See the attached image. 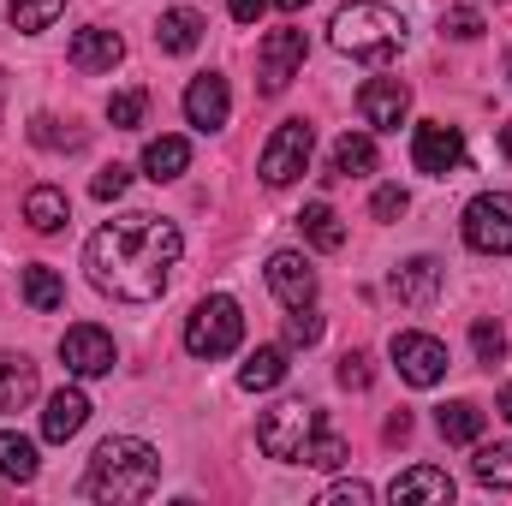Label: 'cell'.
<instances>
[{
  "label": "cell",
  "instance_id": "d6986e66",
  "mask_svg": "<svg viewBox=\"0 0 512 506\" xmlns=\"http://www.w3.org/2000/svg\"><path fill=\"white\" fill-rule=\"evenodd\" d=\"M197 42H203V12H191V6H167L161 24H155V48H161V54H191Z\"/></svg>",
  "mask_w": 512,
  "mask_h": 506
},
{
  "label": "cell",
  "instance_id": "9c48e42d",
  "mask_svg": "<svg viewBox=\"0 0 512 506\" xmlns=\"http://www.w3.org/2000/svg\"><path fill=\"white\" fill-rule=\"evenodd\" d=\"M411 161H417V173H429V179H453V173L465 167V137H459V126H441V120L417 126L411 131Z\"/></svg>",
  "mask_w": 512,
  "mask_h": 506
},
{
  "label": "cell",
  "instance_id": "74e56055",
  "mask_svg": "<svg viewBox=\"0 0 512 506\" xmlns=\"http://www.w3.org/2000/svg\"><path fill=\"white\" fill-rule=\"evenodd\" d=\"M340 387H352V393L370 387V352H346L340 358Z\"/></svg>",
  "mask_w": 512,
  "mask_h": 506
},
{
  "label": "cell",
  "instance_id": "6da1fadb",
  "mask_svg": "<svg viewBox=\"0 0 512 506\" xmlns=\"http://www.w3.org/2000/svg\"><path fill=\"white\" fill-rule=\"evenodd\" d=\"M179 227L161 221V215H120L108 227H96V239L84 245V268H90V286L120 298V304H155L179 268Z\"/></svg>",
  "mask_w": 512,
  "mask_h": 506
},
{
  "label": "cell",
  "instance_id": "1f68e13d",
  "mask_svg": "<svg viewBox=\"0 0 512 506\" xmlns=\"http://www.w3.org/2000/svg\"><path fill=\"white\" fill-rule=\"evenodd\" d=\"M471 346H477V364H489V370H495V364L507 358V334H501V322H489V316H483V322L471 328Z\"/></svg>",
  "mask_w": 512,
  "mask_h": 506
},
{
  "label": "cell",
  "instance_id": "e575fe53",
  "mask_svg": "<svg viewBox=\"0 0 512 506\" xmlns=\"http://www.w3.org/2000/svg\"><path fill=\"white\" fill-rule=\"evenodd\" d=\"M143 108H149V96L143 90H120L114 102H108V120L120 131H131V126H143Z\"/></svg>",
  "mask_w": 512,
  "mask_h": 506
},
{
  "label": "cell",
  "instance_id": "7a4b0ae2",
  "mask_svg": "<svg viewBox=\"0 0 512 506\" xmlns=\"http://www.w3.org/2000/svg\"><path fill=\"white\" fill-rule=\"evenodd\" d=\"M161 483V453L137 435H108L90 459V477H84V495L90 501H108V506H126V501H149Z\"/></svg>",
  "mask_w": 512,
  "mask_h": 506
},
{
  "label": "cell",
  "instance_id": "cb8c5ba5",
  "mask_svg": "<svg viewBox=\"0 0 512 506\" xmlns=\"http://www.w3.org/2000/svg\"><path fill=\"white\" fill-rule=\"evenodd\" d=\"M185 167H191V143H185V137H155V143L143 149V173H149L155 185H161V179H179Z\"/></svg>",
  "mask_w": 512,
  "mask_h": 506
},
{
  "label": "cell",
  "instance_id": "2e32d148",
  "mask_svg": "<svg viewBox=\"0 0 512 506\" xmlns=\"http://www.w3.org/2000/svg\"><path fill=\"white\" fill-rule=\"evenodd\" d=\"M66 60H72L78 72H114V66L126 60V42H120L114 30H102V24H90V30H78V36H72Z\"/></svg>",
  "mask_w": 512,
  "mask_h": 506
},
{
  "label": "cell",
  "instance_id": "83f0119b",
  "mask_svg": "<svg viewBox=\"0 0 512 506\" xmlns=\"http://www.w3.org/2000/svg\"><path fill=\"white\" fill-rule=\"evenodd\" d=\"M346 459H352V453H346V435H340V429H334V423H328V417H322V423H316V435H310V447H304V459H298V465H316V471H340V465H346Z\"/></svg>",
  "mask_w": 512,
  "mask_h": 506
},
{
  "label": "cell",
  "instance_id": "60d3db41",
  "mask_svg": "<svg viewBox=\"0 0 512 506\" xmlns=\"http://www.w3.org/2000/svg\"><path fill=\"white\" fill-rule=\"evenodd\" d=\"M227 12H233L239 24H256V18L268 12V0H227Z\"/></svg>",
  "mask_w": 512,
  "mask_h": 506
},
{
  "label": "cell",
  "instance_id": "5b68a950",
  "mask_svg": "<svg viewBox=\"0 0 512 506\" xmlns=\"http://www.w3.org/2000/svg\"><path fill=\"white\" fill-rule=\"evenodd\" d=\"M316 423H322L316 405H304V399H280L274 411H262V423H256V447H262L268 459H280V465H298L304 447H310V435H316Z\"/></svg>",
  "mask_w": 512,
  "mask_h": 506
},
{
  "label": "cell",
  "instance_id": "603a6c76",
  "mask_svg": "<svg viewBox=\"0 0 512 506\" xmlns=\"http://www.w3.org/2000/svg\"><path fill=\"white\" fill-rule=\"evenodd\" d=\"M435 429H441V441H453V447H471V441L483 435V405H471V399H453V405H441V411H435Z\"/></svg>",
  "mask_w": 512,
  "mask_h": 506
},
{
  "label": "cell",
  "instance_id": "277c9868",
  "mask_svg": "<svg viewBox=\"0 0 512 506\" xmlns=\"http://www.w3.org/2000/svg\"><path fill=\"white\" fill-rule=\"evenodd\" d=\"M239 340H245V310H239L227 292L203 298V304L185 316V352H191V358H227V352H239Z\"/></svg>",
  "mask_w": 512,
  "mask_h": 506
},
{
  "label": "cell",
  "instance_id": "7c38bea8",
  "mask_svg": "<svg viewBox=\"0 0 512 506\" xmlns=\"http://www.w3.org/2000/svg\"><path fill=\"white\" fill-rule=\"evenodd\" d=\"M441 286H447V268H441L435 256H411V262H399V268L387 274V292H393L405 310H429V304L441 298Z\"/></svg>",
  "mask_w": 512,
  "mask_h": 506
},
{
  "label": "cell",
  "instance_id": "52a82bcc",
  "mask_svg": "<svg viewBox=\"0 0 512 506\" xmlns=\"http://www.w3.org/2000/svg\"><path fill=\"white\" fill-rule=\"evenodd\" d=\"M310 149H316V131L304 126V120H286V126H274V137L262 143V161H256V173H262V185H292L304 167H310Z\"/></svg>",
  "mask_w": 512,
  "mask_h": 506
},
{
  "label": "cell",
  "instance_id": "bcb514c9",
  "mask_svg": "<svg viewBox=\"0 0 512 506\" xmlns=\"http://www.w3.org/2000/svg\"><path fill=\"white\" fill-rule=\"evenodd\" d=\"M507 78H512V54H507Z\"/></svg>",
  "mask_w": 512,
  "mask_h": 506
},
{
  "label": "cell",
  "instance_id": "8992f818",
  "mask_svg": "<svg viewBox=\"0 0 512 506\" xmlns=\"http://www.w3.org/2000/svg\"><path fill=\"white\" fill-rule=\"evenodd\" d=\"M465 245L483 256H512V197L507 191H483L465 203V221H459Z\"/></svg>",
  "mask_w": 512,
  "mask_h": 506
},
{
  "label": "cell",
  "instance_id": "f35d334b",
  "mask_svg": "<svg viewBox=\"0 0 512 506\" xmlns=\"http://www.w3.org/2000/svg\"><path fill=\"white\" fill-rule=\"evenodd\" d=\"M370 501H376L370 483H334V489L322 495V506H370Z\"/></svg>",
  "mask_w": 512,
  "mask_h": 506
},
{
  "label": "cell",
  "instance_id": "ffe728a7",
  "mask_svg": "<svg viewBox=\"0 0 512 506\" xmlns=\"http://www.w3.org/2000/svg\"><path fill=\"white\" fill-rule=\"evenodd\" d=\"M36 399V364L24 352H0V411H24Z\"/></svg>",
  "mask_w": 512,
  "mask_h": 506
},
{
  "label": "cell",
  "instance_id": "f1b7e54d",
  "mask_svg": "<svg viewBox=\"0 0 512 506\" xmlns=\"http://www.w3.org/2000/svg\"><path fill=\"white\" fill-rule=\"evenodd\" d=\"M36 441H24V435H12V429H0V477H12V483H30L36 477Z\"/></svg>",
  "mask_w": 512,
  "mask_h": 506
},
{
  "label": "cell",
  "instance_id": "5bb4252c",
  "mask_svg": "<svg viewBox=\"0 0 512 506\" xmlns=\"http://www.w3.org/2000/svg\"><path fill=\"white\" fill-rule=\"evenodd\" d=\"M227 114H233L227 78H221V72L191 78V90H185V120H191L197 131H221V126H227Z\"/></svg>",
  "mask_w": 512,
  "mask_h": 506
},
{
  "label": "cell",
  "instance_id": "4fadbf2b",
  "mask_svg": "<svg viewBox=\"0 0 512 506\" xmlns=\"http://www.w3.org/2000/svg\"><path fill=\"white\" fill-rule=\"evenodd\" d=\"M358 114H364V126H376V131H399L405 114H411V90L399 78H370L358 90Z\"/></svg>",
  "mask_w": 512,
  "mask_h": 506
},
{
  "label": "cell",
  "instance_id": "ac0fdd59",
  "mask_svg": "<svg viewBox=\"0 0 512 506\" xmlns=\"http://www.w3.org/2000/svg\"><path fill=\"white\" fill-rule=\"evenodd\" d=\"M84 423H90V399H84L78 387H60V393L48 399V411H42V435H48V441H72Z\"/></svg>",
  "mask_w": 512,
  "mask_h": 506
},
{
  "label": "cell",
  "instance_id": "ba28073f",
  "mask_svg": "<svg viewBox=\"0 0 512 506\" xmlns=\"http://www.w3.org/2000/svg\"><path fill=\"white\" fill-rule=\"evenodd\" d=\"M304 54H310L304 30H268V36H262V48H256V78H262V96H280V90L298 78Z\"/></svg>",
  "mask_w": 512,
  "mask_h": 506
},
{
  "label": "cell",
  "instance_id": "d590c367",
  "mask_svg": "<svg viewBox=\"0 0 512 506\" xmlns=\"http://www.w3.org/2000/svg\"><path fill=\"white\" fill-rule=\"evenodd\" d=\"M441 30L459 36V42H471V36H483V12H477V6H453V12L441 18Z\"/></svg>",
  "mask_w": 512,
  "mask_h": 506
},
{
  "label": "cell",
  "instance_id": "30bf717a",
  "mask_svg": "<svg viewBox=\"0 0 512 506\" xmlns=\"http://www.w3.org/2000/svg\"><path fill=\"white\" fill-rule=\"evenodd\" d=\"M393 364H399V376L411 381V387H435V381L447 376V346L435 334L405 328V334H393Z\"/></svg>",
  "mask_w": 512,
  "mask_h": 506
},
{
  "label": "cell",
  "instance_id": "d6a6232c",
  "mask_svg": "<svg viewBox=\"0 0 512 506\" xmlns=\"http://www.w3.org/2000/svg\"><path fill=\"white\" fill-rule=\"evenodd\" d=\"M30 137H36L42 149H84V131H60V120H48V114L30 120Z\"/></svg>",
  "mask_w": 512,
  "mask_h": 506
},
{
  "label": "cell",
  "instance_id": "836d02e7",
  "mask_svg": "<svg viewBox=\"0 0 512 506\" xmlns=\"http://www.w3.org/2000/svg\"><path fill=\"white\" fill-rule=\"evenodd\" d=\"M322 340V316L310 310V304H298L292 316H286V346H316Z\"/></svg>",
  "mask_w": 512,
  "mask_h": 506
},
{
  "label": "cell",
  "instance_id": "d4e9b609",
  "mask_svg": "<svg viewBox=\"0 0 512 506\" xmlns=\"http://www.w3.org/2000/svg\"><path fill=\"white\" fill-rule=\"evenodd\" d=\"M66 191H54V185H36L30 197H24V221L36 227V233H60L66 227Z\"/></svg>",
  "mask_w": 512,
  "mask_h": 506
},
{
  "label": "cell",
  "instance_id": "8d00e7d4",
  "mask_svg": "<svg viewBox=\"0 0 512 506\" xmlns=\"http://www.w3.org/2000/svg\"><path fill=\"white\" fill-rule=\"evenodd\" d=\"M126 185H131V173L114 161V167H102V173H96V185H90V191H96V203H114V197H126Z\"/></svg>",
  "mask_w": 512,
  "mask_h": 506
},
{
  "label": "cell",
  "instance_id": "e0dca14e",
  "mask_svg": "<svg viewBox=\"0 0 512 506\" xmlns=\"http://www.w3.org/2000/svg\"><path fill=\"white\" fill-rule=\"evenodd\" d=\"M387 501H393V506H399V501L447 506V501H453V477H447V471H435V465H411V471H399V477L387 483Z\"/></svg>",
  "mask_w": 512,
  "mask_h": 506
},
{
  "label": "cell",
  "instance_id": "484cf974",
  "mask_svg": "<svg viewBox=\"0 0 512 506\" xmlns=\"http://www.w3.org/2000/svg\"><path fill=\"white\" fill-rule=\"evenodd\" d=\"M24 304L42 310V316L60 310V304H66V280H60L48 262H30V268H24Z\"/></svg>",
  "mask_w": 512,
  "mask_h": 506
},
{
  "label": "cell",
  "instance_id": "4316f807",
  "mask_svg": "<svg viewBox=\"0 0 512 506\" xmlns=\"http://www.w3.org/2000/svg\"><path fill=\"white\" fill-rule=\"evenodd\" d=\"M298 227H304V239H310L316 251H340V245H346V227H340V215H334L328 203H304Z\"/></svg>",
  "mask_w": 512,
  "mask_h": 506
},
{
  "label": "cell",
  "instance_id": "f546056e",
  "mask_svg": "<svg viewBox=\"0 0 512 506\" xmlns=\"http://www.w3.org/2000/svg\"><path fill=\"white\" fill-rule=\"evenodd\" d=\"M471 471H477L483 489H512V441H501V447H477Z\"/></svg>",
  "mask_w": 512,
  "mask_h": 506
},
{
  "label": "cell",
  "instance_id": "9a60e30c",
  "mask_svg": "<svg viewBox=\"0 0 512 506\" xmlns=\"http://www.w3.org/2000/svg\"><path fill=\"white\" fill-rule=\"evenodd\" d=\"M268 292H274L286 310H298V304L316 298V268H310L298 251H274L268 256Z\"/></svg>",
  "mask_w": 512,
  "mask_h": 506
},
{
  "label": "cell",
  "instance_id": "8fae6325",
  "mask_svg": "<svg viewBox=\"0 0 512 506\" xmlns=\"http://www.w3.org/2000/svg\"><path fill=\"white\" fill-rule=\"evenodd\" d=\"M60 358H66V370L72 376H108L114 364H120V352H114V340L96 328V322H78V328H66L60 334Z\"/></svg>",
  "mask_w": 512,
  "mask_h": 506
},
{
  "label": "cell",
  "instance_id": "3957f363",
  "mask_svg": "<svg viewBox=\"0 0 512 506\" xmlns=\"http://www.w3.org/2000/svg\"><path fill=\"white\" fill-rule=\"evenodd\" d=\"M328 36H334V48H340L346 60L382 66V60H393V54L405 48V18H399L393 6H376V0H352V6L334 12Z\"/></svg>",
  "mask_w": 512,
  "mask_h": 506
},
{
  "label": "cell",
  "instance_id": "b9f144b4",
  "mask_svg": "<svg viewBox=\"0 0 512 506\" xmlns=\"http://www.w3.org/2000/svg\"><path fill=\"white\" fill-rule=\"evenodd\" d=\"M387 441H405V435H411V417H405V411H393V417H387V429H382Z\"/></svg>",
  "mask_w": 512,
  "mask_h": 506
},
{
  "label": "cell",
  "instance_id": "7bdbcfd3",
  "mask_svg": "<svg viewBox=\"0 0 512 506\" xmlns=\"http://www.w3.org/2000/svg\"><path fill=\"white\" fill-rule=\"evenodd\" d=\"M495 411H501V417H507V423H512V381H507V387H501V399H495Z\"/></svg>",
  "mask_w": 512,
  "mask_h": 506
},
{
  "label": "cell",
  "instance_id": "f6af8a7d",
  "mask_svg": "<svg viewBox=\"0 0 512 506\" xmlns=\"http://www.w3.org/2000/svg\"><path fill=\"white\" fill-rule=\"evenodd\" d=\"M501 149H507V155H512V126H507V131H501Z\"/></svg>",
  "mask_w": 512,
  "mask_h": 506
},
{
  "label": "cell",
  "instance_id": "ab89813d",
  "mask_svg": "<svg viewBox=\"0 0 512 506\" xmlns=\"http://www.w3.org/2000/svg\"><path fill=\"white\" fill-rule=\"evenodd\" d=\"M405 203H411V197H405L399 185H382V191H376V203H370V215H376V221H399V215H405Z\"/></svg>",
  "mask_w": 512,
  "mask_h": 506
},
{
  "label": "cell",
  "instance_id": "4dcf8cb0",
  "mask_svg": "<svg viewBox=\"0 0 512 506\" xmlns=\"http://www.w3.org/2000/svg\"><path fill=\"white\" fill-rule=\"evenodd\" d=\"M6 6H12V24H18V30H30V36H36V30H48V24L66 12V0H6Z\"/></svg>",
  "mask_w": 512,
  "mask_h": 506
},
{
  "label": "cell",
  "instance_id": "ee69618b",
  "mask_svg": "<svg viewBox=\"0 0 512 506\" xmlns=\"http://www.w3.org/2000/svg\"><path fill=\"white\" fill-rule=\"evenodd\" d=\"M268 6H280V12H304L310 0H268Z\"/></svg>",
  "mask_w": 512,
  "mask_h": 506
},
{
  "label": "cell",
  "instance_id": "44dd1931",
  "mask_svg": "<svg viewBox=\"0 0 512 506\" xmlns=\"http://www.w3.org/2000/svg\"><path fill=\"white\" fill-rule=\"evenodd\" d=\"M328 173H334V179H364V173H376V143H370L364 131H346V137L334 143V155H328Z\"/></svg>",
  "mask_w": 512,
  "mask_h": 506
},
{
  "label": "cell",
  "instance_id": "7402d4cb",
  "mask_svg": "<svg viewBox=\"0 0 512 506\" xmlns=\"http://www.w3.org/2000/svg\"><path fill=\"white\" fill-rule=\"evenodd\" d=\"M286 346H256L251 358H245V370H239V387L245 393H268V387H280L286 381Z\"/></svg>",
  "mask_w": 512,
  "mask_h": 506
}]
</instances>
